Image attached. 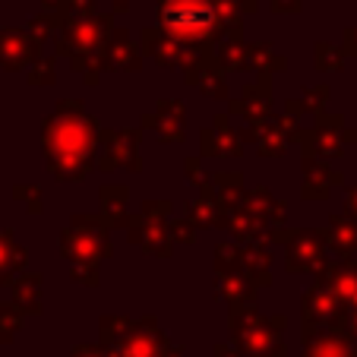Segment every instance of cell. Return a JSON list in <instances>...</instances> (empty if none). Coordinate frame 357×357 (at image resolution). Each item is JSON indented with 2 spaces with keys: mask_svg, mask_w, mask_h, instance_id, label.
<instances>
[{
  "mask_svg": "<svg viewBox=\"0 0 357 357\" xmlns=\"http://www.w3.org/2000/svg\"><path fill=\"white\" fill-rule=\"evenodd\" d=\"M98 123L79 98H63L45 117L41 146L47 171L61 183H79L98 168Z\"/></svg>",
  "mask_w": 357,
  "mask_h": 357,
  "instance_id": "1",
  "label": "cell"
},
{
  "mask_svg": "<svg viewBox=\"0 0 357 357\" xmlns=\"http://www.w3.org/2000/svg\"><path fill=\"white\" fill-rule=\"evenodd\" d=\"M158 26L187 45L212 47L228 35L218 0H158Z\"/></svg>",
  "mask_w": 357,
  "mask_h": 357,
  "instance_id": "2",
  "label": "cell"
},
{
  "mask_svg": "<svg viewBox=\"0 0 357 357\" xmlns=\"http://www.w3.org/2000/svg\"><path fill=\"white\" fill-rule=\"evenodd\" d=\"M114 35L117 26L111 13H89V16L70 13L57 29L54 47L61 57H101L105 61V51H108Z\"/></svg>",
  "mask_w": 357,
  "mask_h": 357,
  "instance_id": "3",
  "label": "cell"
},
{
  "mask_svg": "<svg viewBox=\"0 0 357 357\" xmlns=\"http://www.w3.org/2000/svg\"><path fill=\"white\" fill-rule=\"evenodd\" d=\"M61 253L73 266H98L114 253L111 243V228L101 215H73L61 234Z\"/></svg>",
  "mask_w": 357,
  "mask_h": 357,
  "instance_id": "4",
  "label": "cell"
},
{
  "mask_svg": "<svg viewBox=\"0 0 357 357\" xmlns=\"http://www.w3.org/2000/svg\"><path fill=\"white\" fill-rule=\"evenodd\" d=\"M231 329H234V344L243 357H282V329L284 317H259L257 307H237L231 310Z\"/></svg>",
  "mask_w": 357,
  "mask_h": 357,
  "instance_id": "5",
  "label": "cell"
},
{
  "mask_svg": "<svg viewBox=\"0 0 357 357\" xmlns=\"http://www.w3.org/2000/svg\"><path fill=\"white\" fill-rule=\"evenodd\" d=\"M139 41H142V54H152V61H155L158 67H168V70H177V67L187 70V67H193V63H199L206 54H212L209 47L187 45V41L168 35L162 26H146Z\"/></svg>",
  "mask_w": 357,
  "mask_h": 357,
  "instance_id": "6",
  "label": "cell"
},
{
  "mask_svg": "<svg viewBox=\"0 0 357 357\" xmlns=\"http://www.w3.org/2000/svg\"><path fill=\"white\" fill-rule=\"evenodd\" d=\"M168 338L165 332L158 329V323L152 317H142V319H133L130 329L123 332L117 342H111L108 354L111 357H165L168 354Z\"/></svg>",
  "mask_w": 357,
  "mask_h": 357,
  "instance_id": "7",
  "label": "cell"
},
{
  "mask_svg": "<svg viewBox=\"0 0 357 357\" xmlns=\"http://www.w3.org/2000/svg\"><path fill=\"white\" fill-rule=\"evenodd\" d=\"M329 253V237L326 231H294L291 241L284 243V269L291 275H317L319 266L326 263Z\"/></svg>",
  "mask_w": 357,
  "mask_h": 357,
  "instance_id": "8",
  "label": "cell"
},
{
  "mask_svg": "<svg viewBox=\"0 0 357 357\" xmlns=\"http://www.w3.org/2000/svg\"><path fill=\"white\" fill-rule=\"evenodd\" d=\"M139 130H101L98 168L101 171H139Z\"/></svg>",
  "mask_w": 357,
  "mask_h": 357,
  "instance_id": "9",
  "label": "cell"
},
{
  "mask_svg": "<svg viewBox=\"0 0 357 357\" xmlns=\"http://www.w3.org/2000/svg\"><path fill=\"white\" fill-rule=\"evenodd\" d=\"M344 307L338 301V294L329 288L326 282H313L310 288L303 291V301H301V317H303V329H329V326H342Z\"/></svg>",
  "mask_w": 357,
  "mask_h": 357,
  "instance_id": "10",
  "label": "cell"
},
{
  "mask_svg": "<svg viewBox=\"0 0 357 357\" xmlns=\"http://www.w3.org/2000/svg\"><path fill=\"white\" fill-rule=\"evenodd\" d=\"M127 237L130 243H136L139 250H146L149 257H158V259H168L171 250H174V241H171V231H168V222L162 218H152V215H130L127 222Z\"/></svg>",
  "mask_w": 357,
  "mask_h": 357,
  "instance_id": "11",
  "label": "cell"
},
{
  "mask_svg": "<svg viewBox=\"0 0 357 357\" xmlns=\"http://www.w3.org/2000/svg\"><path fill=\"white\" fill-rule=\"evenodd\" d=\"M142 127H149L158 136V142L171 146V142H183V130H187V108L181 98H165L155 108L142 117Z\"/></svg>",
  "mask_w": 357,
  "mask_h": 357,
  "instance_id": "12",
  "label": "cell"
},
{
  "mask_svg": "<svg viewBox=\"0 0 357 357\" xmlns=\"http://www.w3.org/2000/svg\"><path fill=\"white\" fill-rule=\"evenodd\" d=\"M41 57V45L29 29H0V67L10 73L32 67Z\"/></svg>",
  "mask_w": 357,
  "mask_h": 357,
  "instance_id": "13",
  "label": "cell"
},
{
  "mask_svg": "<svg viewBox=\"0 0 357 357\" xmlns=\"http://www.w3.org/2000/svg\"><path fill=\"white\" fill-rule=\"evenodd\" d=\"M231 108L228 114L234 117H243L247 123H263L272 117V82L266 73H259L257 82H250V86H243L241 98L228 101Z\"/></svg>",
  "mask_w": 357,
  "mask_h": 357,
  "instance_id": "14",
  "label": "cell"
},
{
  "mask_svg": "<svg viewBox=\"0 0 357 357\" xmlns=\"http://www.w3.org/2000/svg\"><path fill=\"white\" fill-rule=\"evenodd\" d=\"M301 171H303V183H301L303 199L323 202V199H329L332 190L344 183L342 171L329 168V162H323V158H317V155H307V152H303V158H301Z\"/></svg>",
  "mask_w": 357,
  "mask_h": 357,
  "instance_id": "15",
  "label": "cell"
},
{
  "mask_svg": "<svg viewBox=\"0 0 357 357\" xmlns=\"http://www.w3.org/2000/svg\"><path fill=\"white\" fill-rule=\"evenodd\" d=\"M243 139L234 127L228 123V117L218 114L212 121V127L199 130V155L202 158H241Z\"/></svg>",
  "mask_w": 357,
  "mask_h": 357,
  "instance_id": "16",
  "label": "cell"
},
{
  "mask_svg": "<svg viewBox=\"0 0 357 357\" xmlns=\"http://www.w3.org/2000/svg\"><path fill=\"white\" fill-rule=\"evenodd\" d=\"M303 344H307V357H357V342L342 326L303 329Z\"/></svg>",
  "mask_w": 357,
  "mask_h": 357,
  "instance_id": "17",
  "label": "cell"
},
{
  "mask_svg": "<svg viewBox=\"0 0 357 357\" xmlns=\"http://www.w3.org/2000/svg\"><path fill=\"white\" fill-rule=\"evenodd\" d=\"M183 76H187V86L199 89V92L209 95V98H215V101H228L231 98L228 79H225L222 63L215 61V51H212V54H206L199 63L187 67V70H183Z\"/></svg>",
  "mask_w": 357,
  "mask_h": 357,
  "instance_id": "18",
  "label": "cell"
},
{
  "mask_svg": "<svg viewBox=\"0 0 357 357\" xmlns=\"http://www.w3.org/2000/svg\"><path fill=\"white\" fill-rule=\"evenodd\" d=\"M215 294H218V301L228 303L231 310H237V307H253V303H257V284L243 275V269L215 272Z\"/></svg>",
  "mask_w": 357,
  "mask_h": 357,
  "instance_id": "19",
  "label": "cell"
},
{
  "mask_svg": "<svg viewBox=\"0 0 357 357\" xmlns=\"http://www.w3.org/2000/svg\"><path fill=\"white\" fill-rule=\"evenodd\" d=\"M241 139L253 142L263 158H282L284 149L291 146V139L282 133V127H278L275 117H269V121H263V123H247V130L241 133Z\"/></svg>",
  "mask_w": 357,
  "mask_h": 357,
  "instance_id": "20",
  "label": "cell"
},
{
  "mask_svg": "<svg viewBox=\"0 0 357 357\" xmlns=\"http://www.w3.org/2000/svg\"><path fill=\"white\" fill-rule=\"evenodd\" d=\"M222 228L231 231V241L250 243V241H266V231H269V225H266L259 215H253V212H250L243 202H237V206L225 209Z\"/></svg>",
  "mask_w": 357,
  "mask_h": 357,
  "instance_id": "21",
  "label": "cell"
},
{
  "mask_svg": "<svg viewBox=\"0 0 357 357\" xmlns=\"http://www.w3.org/2000/svg\"><path fill=\"white\" fill-rule=\"evenodd\" d=\"M105 67L108 70H130V73H136V70L142 67V45H136L133 38H130L123 29H117V35L111 38L108 51H105Z\"/></svg>",
  "mask_w": 357,
  "mask_h": 357,
  "instance_id": "22",
  "label": "cell"
},
{
  "mask_svg": "<svg viewBox=\"0 0 357 357\" xmlns=\"http://www.w3.org/2000/svg\"><path fill=\"white\" fill-rule=\"evenodd\" d=\"M269 266H272V253L266 247V241L241 243V269L257 288H269Z\"/></svg>",
  "mask_w": 357,
  "mask_h": 357,
  "instance_id": "23",
  "label": "cell"
},
{
  "mask_svg": "<svg viewBox=\"0 0 357 357\" xmlns=\"http://www.w3.org/2000/svg\"><path fill=\"white\" fill-rule=\"evenodd\" d=\"M326 237H329V253H335L338 259H348L357 253V218L354 215H332L329 228H326Z\"/></svg>",
  "mask_w": 357,
  "mask_h": 357,
  "instance_id": "24",
  "label": "cell"
},
{
  "mask_svg": "<svg viewBox=\"0 0 357 357\" xmlns=\"http://www.w3.org/2000/svg\"><path fill=\"white\" fill-rule=\"evenodd\" d=\"M98 202H101V212H98V215L108 222V228H127V222H130V212H127L130 190L127 187H117V183L101 187Z\"/></svg>",
  "mask_w": 357,
  "mask_h": 357,
  "instance_id": "25",
  "label": "cell"
},
{
  "mask_svg": "<svg viewBox=\"0 0 357 357\" xmlns=\"http://www.w3.org/2000/svg\"><path fill=\"white\" fill-rule=\"evenodd\" d=\"M241 202L247 206L250 212H253V215L263 218L269 228H272V225H284V215H288V212H284V202L275 199V196H272L266 187L243 190V199H241Z\"/></svg>",
  "mask_w": 357,
  "mask_h": 357,
  "instance_id": "26",
  "label": "cell"
},
{
  "mask_svg": "<svg viewBox=\"0 0 357 357\" xmlns=\"http://www.w3.org/2000/svg\"><path fill=\"white\" fill-rule=\"evenodd\" d=\"M187 215L193 218L199 228H222V222H225V206H222V199H218V196L212 193L209 187H202L199 193L190 199Z\"/></svg>",
  "mask_w": 357,
  "mask_h": 357,
  "instance_id": "27",
  "label": "cell"
},
{
  "mask_svg": "<svg viewBox=\"0 0 357 357\" xmlns=\"http://www.w3.org/2000/svg\"><path fill=\"white\" fill-rule=\"evenodd\" d=\"M10 291H13V303L22 313H41V272H16Z\"/></svg>",
  "mask_w": 357,
  "mask_h": 357,
  "instance_id": "28",
  "label": "cell"
},
{
  "mask_svg": "<svg viewBox=\"0 0 357 357\" xmlns=\"http://www.w3.org/2000/svg\"><path fill=\"white\" fill-rule=\"evenodd\" d=\"M26 263H29L26 247H20L10 231H0V284H7L10 288L13 275L26 269Z\"/></svg>",
  "mask_w": 357,
  "mask_h": 357,
  "instance_id": "29",
  "label": "cell"
},
{
  "mask_svg": "<svg viewBox=\"0 0 357 357\" xmlns=\"http://www.w3.org/2000/svg\"><path fill=\"white\" fill-rule=\"evenodd\" d=\"M284 67H288V61L278 54L269 41H253V45H247V67L243 70L272 76V73H278V70H284Z\"/></svg>",
  "mask_w": 357,
  "mask_h": 357,
  "instance_id": "30",
  "label": "cell"
},
{
  "mask_svg": "<svg viewBox=\"0 0 357 357\" xmlns=\"http://www.w3.org/2000/svg\"><path fill=\"white\" fill-rule=\"evenodd\" d=\"M206 187L212 190V193L222 199L225 209H231V206H237V202L243 199V174L241 171H215V174H209V183Z\"/></svg>",
  "mask_w": 357,
  "mask_h": 357,
  "instance_id": "31",
  "label": "cell"
},
{
  "mask_svg": "<svg viewBox=\"0 0 357 357\" xmlns=\"http://www.w3.org/2000/svg\"><path fill=\"white\" fill-rule=\"evenodd\" d=\"M215 61L225 73H241L247 67V45L237 35H225L222 41H215Z\"/></svg>",
  "mask_w": 357,
  "mask_h": 357,
  "instance_id": "32",
  "label": "cell"
},
{
  "mask_svg": "<svg viewBox=\"0 0 357 357\" xmlns=\"http://www.w3.org/2000/svg\"><path fill=\"white\" fill-rule=\"evenodd\" d=\"M344 61H348L344 47L329 45V41H317L313 45V63H317L319 73H338V70H344Z\"/></svg>",
  "mask_w": 357,
  "mask_h": 357,
  "instance_id": "33",
  "label": "cell"
},
{
  "mask_svg": "<svg viewBox=\"0 0 357 357\" xmlns=\"http://www.w3.org/2000/svg\"><path fill=\"white\" fill-rule=\"evenodd\" d=\"M29 32H32V38L38 41V45H45L47 38H51V35L57 32V29H61V20H57L54 13H47V10H41L38 16H32V20H29Z\"/></svg>",
  "mask_w": 357,
  "mask_h": 357,
  "instance_id": "34",
  "label": "cell"
},
{
  "mask_svg": "<svg viewBox=\"0 0 357 357\" xmlns=\"http://www.w3.org/2000/svg\"><path fill=\"white\" fill-rule=\"evenodd\" d=\"M22 326V310L16 307L13 301L0 303V342H10V338L20 332Z\"/></svg>",
  "mask_w": 357,
  "mask_h": 357,
  "instance_id": "35",
  "label": "cell"
},
{
  "mask_svg": "<svg viewBox=\"0 0 357 357\" xmlns=\"http://www.w3.org/2000/svg\"><path fill=\"white\" fill-rule=\"evenodd\" d=\"M29 82H32V86H54L57 82L54 57H38V61L29 67Z\"/></svg>",
  "mask_w": 357,
  "mask_h": 357,
  "instance_id": "36",
  "label": "cell"
},
{
  "mask_svg": "<svg viewBox=\"0 0 357 357\" xmlns=\"http://www.w3.org/2000/svg\"><path fill=\"white\" fill-rule=\"evenodd\" d=\"M297 98L303 101V111H307V114H319V111L329 105L332 92H329V86H307Z\"/></svg>",
  "mask_w": 357,
  "mask_h": 357,
  "instance_id": "37",
  "label": "cell"
},
{
  "mask_svg": "<svg viewBox=\"0 0 357 357\" xmlns=\"http://www.w3.org/2000/svg\"><path fill=\"white\" fill-rule=\"evenodd\" d=\"M228 269H241V243L237 241L215 247V272H228Z\"/></svg>",
  "mask_w": 357,
  "mask_h": 357,
  "instance_id": "38",
  "label": "cell"
},
{
  "mask_svg": "<svg viewBox=\"0 0 357 357\" xmlns=\"http://www.w3.org/2000/svg\"><path fill=\"white\" fill-rule=\"evenodd\" d=\"M196 228H199V225H196L190 215H187V218H174V215L168 218L171 241H174V243H183V247H190V243L196 241Z\"/></svg>",
  "mask_w": 357,
  "mask_h": 357,
  "instance_id": "39",
  "label": "cell"
},
{
  "mask_svg": "<svg viewBox=\"0 0 357 357\" xmlns=\"http://www.w3.org/2000/svg\"><path fill=\"white\" fill-rule=\"evenodd\" d=\"M142 215H152V218H162V222H168L171 215H174V202L171 199H146L139 206Z\"/></svg>",
  "mask_w": 357,
  "mask_h": 357,
  "instance_id": "40",
  "label": "cell"
},
{
  "mask_svg": "<svg viewBox=\"0 0 357 357\" xmlns=\"http://www.w3.org/2000/svg\"><path fill=\"white\" fill-rule=\"evenodd\" d=\"M13 196L20 202H26L32 215H41V187H35V183H29V187H16Z\"/></svg>",
  "mask_w": 357,
  "mask_h": 357,
  "instance_id": "41",
  "label": "cell"
},
{
  "mask_svg": "<svg viewBox=\"0 0 357 357\" xmlns=\"http://www.w3.org/2000/svg\"><path fill=\"white\" fill-rule=\"evenodd\" d=\"M183 174H187V181H190V183H196L199 190L206 187V183H209V174L202 171V155L187 158V162H183Z\"/></svg>",
  "mask_w": 357,
  "mask_h": 357,
  "instance_id": "42",
  "label": "cell"
},
{
  "mask_svg": "<svg viewBox=\"0 0 357 357\" xmlns=\"http://www.w3.org/2000/svg\"><path fill=\"white\" fill-rule=\"evenodd\" d=\"M70 278H73V282H79V284H86V288H95V284H98V266L79 263V266H73Z\"/></svg>",
  "mask_w": 357,
  "mask_h": 357,
  "instance_id": "43",
  "label": "cell"
},
{
  "mask_svg": "<svg viewBox=\"0 0 357 357\" xmlns=\"http://www.w3.org/2000/svg\"><path fill=\"white\" fill-rule=\"evenodd\" d=\"M67 3H70V13H76V16L98 13V0H67Z\"/></svg>",
  "mask_w": 357,
  "mask_h": 357,
  "instance_id": "44",
  "label": "cell"
},
{
  "mask_svg": "<svg viewBox=\"0 0 357 357\" xmlns=\"http://www.w3.org/2000/svg\"><path fill=\"white\" fill-rule=\"evenodd\" d=\"M301 7H303V0H272V10H275V13H282V16L301 13Z\"/></svg>",
  "mask_w": 357,
  "mask_h": 357,
  "instance_id": "45",
  "label": "cell"
},
{
  "mask_svg": "<svg viewBox=\"0 0 357 357\" xmlns=\"http://www.w3.org/2000/svg\"><path fill=\"white\" fill-rule=\"evenodd\" d=\"M342 47H344V54H348V57H357V20H354V26H351V29H344Z\"/></svg>",
  "mask_w": 357,
  "mask_h": 357,
  "instance_id": "46",
  "label": "cell"
},
{
  "mask_svg": "<svg viewBox=\"0 0 357 357\" xmlns=\"http://www.w3.org/2000/svg\"><path fill=\"white\" fill-rule=\"evenodd\" d=\"M70 357H111V354L105 348H95V344H79V348H73Z\"/></svg>",
  "mask_w": 357,
  "mask_h": 357,
  "instance_id": "47",
  "label": "cell"
},
{
  "mask_svg": "<svg viewBox=\"0 0 357 357\" xmlns=\"http://www.w3.org/2000/svg\"><path fill=\"white\" fill-rule=\"evenodd\" d=\"M342 329L348 332V335L357 342V310H348V313H344V319H342Z\"/></svg>",
  "mask_w": 357,
  "mask_h": 357,
  "instance_id": "48",
  "label": "cell"
},
{
  "mask_svg": "<svg viewBox=\"0 0 357 357\" xmlns=\"http://www.w3.org/2000/svg\"><path fill=\"white\" fill-rule=\"evenodd\" d=\"M344 212L357 218V183H354V187L348 190V196H344Z\"/></svg>",
  "mask_w": 357,
  "mask_h": 357,
  "instance_id": "49",
  "label": "cell"
},
{
  "mask_svg": "<svg viewBox=\"0 0 357 357\" xmlns=\"http://www.w3.org/2000/svg\"><path fill=\"white\" fill-rule=\"evenodd\" d=\"M108 3H111V10H114V13H127L133 0H108Z\"/></svg>",
  "mask_w": 357,
  "mask_h": 357,
  "instance_id": "50",
  "label": "cell"
},
{
  "mask_svg": "<svg viewBox=\"0 0 357 357\" xmlns=\"http://www.w3.org/2000/svg\"><path fill=\"white\" fill-rule=\"evenodd\" d=\"M241 13H257V0H241Z\"/></svg>",
  "mask_w": 357,
  "mask_h": 357,
  "instance_id": "51",
  "label": "cell"
},
{
  "mask_svg": "<svg viewBox=\"0 0 357 357\" xmlns=\"http://www.w3.org/2000/svg\"><path fill=\"white\" fill-rule=\"evenodd\" d=\"M329 3H338V0H329Z\"/></svg>",
  "mask_w": 357,
  "mask_h": 357,
  "instance_id": "52",
  "label": "cell"
}]
</instances>
